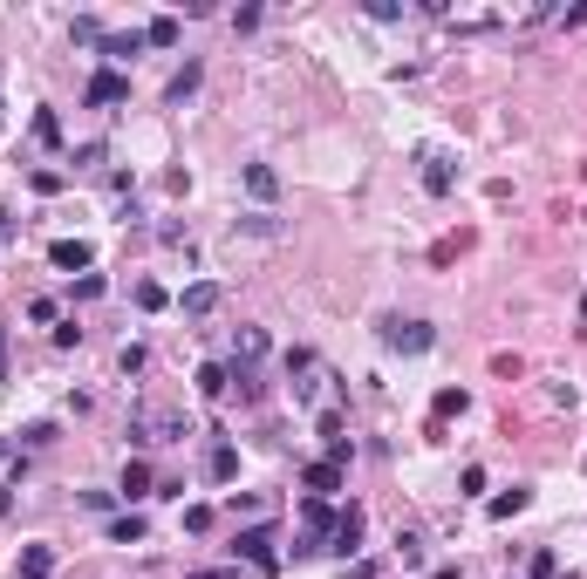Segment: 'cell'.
I'll return each instance as SVG.
<instances>
[{
  "label": "cell",
  "mask_w": 587,
  "mask_h": 579,
  "mask_svg": "<svg viewBox=\"0 0 587 579\" xmlns=\"http://www.w3.org/2000/svg\"><path fill=\"white\" fill-rule=\"evenodd\" d=\"M383 348L389 354H431L437 327H431V320H383Z\"/></svg>",
  "instance_id": "obj_1"
},
{
  "label": "cell",
  "mask_w": 587,
  "mask_h": 579,
  "mask_svg": "<svg viewBox=\"0 0 587 579\" xmlns=\"http://www.w3.org/2000/svg\"><path fill=\"white\" fill-rule=\"evenodd\" d=\"M232 559H247L253 573H280V552H274V525H247L232 538Z\"/></svg>",
  "instance_id": "obj_2"
},
{
  "label": "cell",
  "mask_w": 587,
  "mask_h": 579,
  "mask_svg": "<svg viewBox=\"0 0 587 579\" xmlns=\"http://www.w3.org/2000/svg\"><path fill=\"white\" fill-rule=\"evenodd\" d=\"M130 443H185V416H171V409H137V416H130Z\"/></svg>",
  "instance_id": "obj_3"
},
{
  "label": "cell",
  "mask_w": 587,
  "mask_h": 579,
  "mask_svg": "<svg viewBox=\"0 0 587 579\" xmlns=\"http://www.w3.org/2000/svg\"><path fill=\"white\" fill-rule=\"evenodd\" d=\"M82 103H89V109H116V103H130V76H124V69H96V76L82 82Z\"/></svg>",
  "instance_id": "obj_4"
},
{
  "label": "cell",
  "mask_w": 587,
  "mask_h": 579,
  "mask_svg": "<svg viewBox=\"0 0 587 579\" xmlns=\"http://www.w3.org/2000/svg\"><path fill=\"white\" fill-rule=\"evenodd\" d=\"M48 266H62V273H89V266H96V245H89V239H55V245H48Z\"/></svg>",
  "instance_id": "obj_5"
},
{
  "label": "cell",
  "mask_w": 587,
  "mask_h": 579,
  "mask_svg": "<svg viewBox=\"0 0 587 579\" xmlns=\"http://www.w3.org/2000/svg\"><path fill=\"white\" fill-rule=\"evenodd\" d=\"M356 546H362V504H341V511H335V532H328V552H341V559H349Z\"/></svg>",
  "instance_id": "obj_6"
},
{
  "label": "cell",
  "mask_w": 587,
  "mask_h": 579,
  "mask_svg": "<svg viewBox=\"0 0 587 579\" xmlns=\"http://www.w3.org/2000/svg\"><path fill=\"white\" fill-rule=\"evenodd\" d=\"M199 396H205V402H226V396H232V368H226V362H205V368H199Z\"/></svg>",
  "instance_id": "obj_7"
},
{
  "label": "cell",
  "mask_w": 587,
  "mask_h": 579,
  "mask_svg": "<svg viewBox=\"0 0 587 579\" xmlns=\"http://www.w3.org/2000/svg\"><path fill=\"white\" fill-rule=\"evenodd\" d=\"M178 307H185L191 320H205V314L219 307V280H199V287H185V293H178Z\"/></svg>",
  "instance_id": "obj_8"
},
{
  "label": "cell",
  "mask_w": 587,
  "mask_h": 579,
  "mask_svg": "<svg viewBox=\"0 0 587 579\" xmlns=\"http://www.w3.org/2000/svg\"><path fill=\"white\" fill-rule=\"evenodd\" d=\"M205 477H212V484H232V477H239V450H232V443H212V457H205Z\"/></svg>",
  "instance_id": "obj_9"
},
{
  "label": "cell",
  "mask_w": 587,
  "mask_h": 579,
  "mask_svg": "<svg viewBox=\"0 0 587 579\" xmlns=\"http://www.w3.org/2000/svg\"><path fill=\"white\" fill-rule=\"evenodd\" d=\"M130 55H144V28H130V34H103V61L116 69V61H130Z\"/></svg>",
  "instance_id": "obj_10"
},
{
  "label": "cell",
  "mask_w": 587,
  "mask_h": 579,
  "mask_svg": "<svg viewBox=\"0 0 587 579\" xmlns=\"http://www.w3.org/2000/svg\"><path fill=\"white\" fill-rule=\"evenodd\" d=\"M116 498H124V504H130V498H151V464H144V457L124 464V484H116Z\"/></svg>",
  "instance_id": "obj_11"
},
{
  "label": "cell",
  "mask_w": 587,
  "mask_h": 579,
  "mask_svg": "<svg viewBox=\"0 0 587 579\" xmlns=\"http://www.w3.org/2000/svg\"><path fill=\"white\" fill-rule=\"evenodd\" d=\"M301 484H308L314 498H328V491H341V464H328V457L308 464V471H301Z\"/></svg>",
  "instance_id": "obj_12"
},
{
  "label": "cell",
  "mask_w": 587,
  "mask_h": 579,
  "mask_svg": "<svg viewBox=\"0 0 587 579\" xmlns=\"http://www.w3.org/2000/svg\"><path fill=\"white\" fill-rule=\"evenodd\" d=\"M260 354H266V335H260V327H239V335H232V362H239V368H253Z\"/></svg>",
  "instance_id": "obj_13"
},
{
  "label": "cell",
  "mask_w": 587,
  "mask_h": 579,
  "mask_svg": "<svg viewBox=\"0 0 587 579\" xmlns=\"http://www.w3.org/2000/svg\"><path fill=\"white\" fill-rule=\"evenodd\" d=\"M199 76H205L199 61H185V69H178V76H171V89H164V103H171V109H185V96H191V89H199Z\"/></svg>",
  "instance_id": "obj_14"
},
{
  "label": "cell",
  "mask_w": 587,
  "mask_h": 579,
  "mask_svg": "<svg viewBox=\"0 0 587 579\" xmlns=\"http://www.w3.org/2000/svg\"><path fill=\"white\" fill-rule=\"evenodd\" d=\"M144 48H178V14H157V21H144Z\"/></svg>",
  "instance_id": "obj_15"
},
{
  "label": "cell",
  "mask_w": 587,
  "mask_h": 579,
  "mask_svg": "<svg viewBox=\"0 0 587 579\" xmlns=\"http://www.w3.org/2000/svg\"><path fill=\"white\" fill-rule=\"evenodd\" d=\"M247 191H253L260 205H274V198H280V178H274L266 164H247Z\"/></svg>",
  "instance_id": "obj_16"
},
{
  "label": "cell",
  "mask_w": 587,
  "mask_h": 579,
  "mask_svg": "<svg viewBox=\"0 0 587 579\" xmlns=\"http://www.w3.org/2000/svg\"><path fill=\"white\" fill-rule=\"evenodd\" d=\"M55 573V552L48 546H21V579H48Z\"/></svg>",
  "instance_id": "obj_17"
},
{
  "label": "cell",
  "mask_w": 587,
  "mask_h": 579,
  "mask_svg": "<svg viewBox=\"0 0 587 579\" xmlns=\"http://www.w3.org/2000/svg\"><path fill=\"white\" fill-rule=\"evenodd\" d=\"M424 191H431V198H451V164L444 157H424Z\"/></svg>",
  "instance_id": "obj_18"
},
{
  "label": "cell",
  "mask_w": 587,
  "mask_h": 579,
  "mask_svg": "<svg viewBox=\"0 0 587 579\" xmlns=\"http://www.w3.org/2000/svg\"><path fill=\"white\" fill-rule=\"evenodd\" d=\"M526 504H533V491H526V484H512V491H498V498H492V519H519Z\"/></svg>",
  "instance_id": "obj_19"
},
{
  "label": "cell",
  "mask_w": 587,
  "mask_h": 579,
  "mask_svg": "<svg viewBox=\"0 0 587 579\" xmlns=\"http://www.w3.org/2000/svg\"><path fill=\"white\" fill-rule=\"evenodd\" d=\"M144 532H151V525H144V511H124V519H109V538H116V546H137Z\"/></svg>",
  "instance_id": "obj_20"
},
{
  "label": "cell",
  "mask_w": 587,
  "mask_h": 579,
  "mask_svg": "<svg viewBox=\"0 0 587 579\" xmlns=\"http://www.w3.org/2000/svg\"><path fill=\"white\" fill-rule=\"evenodd\" d=\"M239 232H253V239H280L287 225H280L274 212H247V218H239Z\"/></svg>",
  "instance_id": "obj_21"
},
{
  "label": "cell",
  "mask_w": 587,
  "mask_h": 579,
  "mask_svg": "<svg viewBox=\"0 0 587 579\" xmlns=\"http://www.w3.org/2000/svg\"><path fill=\"white\" fill-rule=\"evenodd\" d=\"M526 579H560V552H554V546H540L533 559H526Z\"/></svg>",
  "instance_id": "obj_22"
},
{
  "label": "cell",
  "mask_w": 587,
  "mask_h": 579,
  "mask_svg": "<svg viewBox=\"0 0 587 579\" xmlns=\"http://www.w3.org/2000/svg\"><path fill=\"white\" fill-rule=\"evenodd\" d=\"M69 34H76L82 48H103V34H109V28H103L96 14H76V21H69Z\"/></svg>",
  "instance_id": "obj_23"
},
{
  "label": "cell",
  "mask_w": 587,
  "mask_h": 579,
  "mask_svg": "<svg viewBox=\"0 0 587 579\" xmlns=\"http://www.w3.org/2000/svg\"><path fill=\"white\" fill-rule=\"evenodd\" d=\"M34 137L55 151V143H62V116H55V109H34Z\"/></svg>",
  "instance_id": "obj_24"
},
{
  "label": "cell",
  "mask_w": 587,
  "mask_h": 579,
  "mask_svg": "<svg viewBox=\"0 0 587 579\" xmlns=\"http://www.w3.org/2000/svg\"><path fill=\"white\" fill-rule=\"evenodd\" d=\"M471 409V396H464V389H444V396H437V423H444V416H464Z\"/></svg>",
  "instance_id": "obj_25"
},
{
  "label": "cell",
  "mask_w": 587,
  "mask_h": 579,
  "mask_svg": "<svg viewBox=\"0 0 587 579\" xmlns=\"http://www.w3.org/2000/svg\"><path fill=\"white\" fill-rule=\"evenodd\" d=\"M48 443H55V423H28L21 429V450H48Z\"/></svg>",
  "instance_id": "obj_26"
},
{
  "label": "cell",
  "mask_w": 587,
  "mask_h": 579,
  "mask_svg": "<svg viewBox=\"0 0 587 579\" xmlns=\"http://www.w3.org/2000/svg\"><path fill=\"white\" fill-rule=\"evenodd\" d=\"M164 300H171V293L157 287V280H137V307H144V314H157V307H164Z\"/></svg>",
  "instance_id": "obj_27"
},
{
  "label": "cell",
  "mask_w": 587,
  "mask_h": 579,
  "mask_svg": "<svg viewBox=\"0 0 587 579\" xmlns=\"http://www.w3.org/2000/svg\"><path fill=\"white\" fill-rule=\"evenodd\" d=\"M396 559L403 565H424V538L417 532H396Z\"/></svg>",
  "instance_id": "obj_28"
},
{
  "label": "cell",
  "mask_w": 587,
  "mask_h": 579,
  "mask_svg": "<svg viewBox=\"0 0 587 579\" xmlns=\"http://www.w3.org/2000/svg\"><path fill=\"white\" fill-rule=\"evenodd\" d=\"M212 519H219L212 504H191V511H185V532H212Z\"/></svg>",
  "instance_id": "obj_29"
},
{
  "label": "cell",
  "mask_w": 587,
  "mask_h": 579,
  "mask_svg": "<svg viewBox=\"0 0 587 579\" xmlns=\"http://www.w3.org/2000/svg\"><path fill=\"white\" fill-rule=\"evenodd\" d=\"M55 348H82V327H76V320H55Z\"/></svg>",
  "instance_id": "obj_30"
},
{
  "label": "cell",
  "mask_w": 587,
  "mask_h": 579,
  "mask_svg": "<svg viewBox=\"0 0 587 579\" xmlns=\"http://www.w3.org/2000/svg\"><path fill=\"white\" fill-rule=\"evenodd\" d=\"M116 362H124V375H144V362H151V354H144V348H137V341H130V348H124V354H116Z\"/></svg>",
  "instance_id": "obj_31"
},
{
  "label": "cell",
  "mask_w": 587,
  "mask_h": 579,
  "mask_svg": "<svg viewBox=\"0 0 587 579\" xmlns=\"http://www.w3.org/2000/svg\"><path fill=\"white\" fill-rule=\"evenodd\" d=\"M76 300H103V273H82L76 280Z\"/></svg>",
  "instance_id": "obj_32"
},
{
  "label": "cell",
  "mask_w": 587,
  "mask_h": 579,
  "mask_svg": "<svg viewBox=\"0 0 587 579\" xmlns=\"http://www.w3.org/2000/svg\"><path fill=\"white\" fill-rule=\"evenodd\" d=\"M191 579H239L232 565H205V573H191Z\"/></svg>",
  "instance_id": "obj_33"
},
{
  "label": "cell",
  "mask_w": 587,
  "mask_h": 579,
  "mask_svg": "<svg viewBox=\"0 0 587 579\" xmlns=\"http://www.w3.org/2000/svg\"><path fill=\"white\" fill-rule=\"evenodd\" d=\"M14 239V212H7V205H0V245Z\"/></svg>",
  "instance_id": "obj_34"
},
{
  "label": "cell",
  "mask_w": 587,
  "mask_h": 579,
  "mask_svg": "<svg viewBox=\"0 0 587 579\" xmlns=\"http://www.w3.org/2000/svg\"><path fill=\"white\" fill-rule=\"evenodd\" d=\"M7 511H14V491H7V484H0V519H7Z\"/></svg>",
  "instance_id": "obj_35"
},
{
  "label": "cell",
  "mask_w": 587,
  "mask_h": 579,
  "mask_svg": "<svg viewBox=\"0 0 587 579\" xmlns=\"http://www.w3.org/2000/svg\"><path fill=\"white\" fill-rule=\"evenodd\" d=\"M424 579H458V565H437V573H424Z\"/></svg>",
  "instance_id": "obj_36"
},
{
  "label": "cell",
  "mask_w": 587,
  "mask_h": 579,
  "mask_svg": "<svg viewBox=\"0 0 587 579\" xmlns=\"http://www.w3.org/2000/svg\"><path fill=\"white\" fill-rule=\"evenodd\" d=\"M0 375H7V327H0Z\"/></svg>",
  "instance_id": "obj_37"
},
{
  "label": "cell",
  "mask_w": 587,
  "mask_h": 579,
  "mask_svg": "<svg viewBox=\"0 0 587 579\" xmlns=\"http://www.w3.org/2000/svg\"><path fill=\"white\" fill-rule=\"evenodd\" d=\"M0 130H7V103H0Z\"/></svg>",
  "instance_id": "obj_38"
},
{
  "label": "cell",
  "mask_w": 587,
  "mask_h": 579,
  "mask_svg": "<svg viewBox=\"0 0 587 579\" xmlns=\"http://www.w3.org/2000/svg\"><path fill=\"white\" fill-rule=\"evenodd\" d=\"M581 320H587V293H581Z\"/></svg>",
  "instance_id": "obj_39"
},
{
  "label": "cell",
  "mask_w": 587,
  "mask_h": 579,
  "mask_svg": "<svg viewBox=\"0 0 587 579\" xmlns=\"http://www.w3.org/2000/svg\"><path fill=\"white\" fill-rule=\"evenodd\" d=\"M560 579H581V573H560Z\"/></svg>",
  "instance_id": "obj_40"
}]
</instances>
